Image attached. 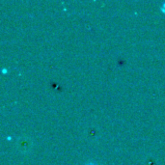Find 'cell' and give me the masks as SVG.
I'll return each mask as SVG.
<instances>
[{
    "mask_svg": "<svg viewBox=\"0 0 165 165\" xmlns=\"http://www.w3.org/2000/svg\"><path fill=\"white\" fill-rule=\"evenodd\" d=\"M26 141H27V139H21L19 141V147L21 149L23 152H25L27 149H30V144L27 143Z\"/></svg>",
    "mask_w": 165,
    "mask_h": 165,
    "instance_id": "6da1fadb",
    "label": "cell"
}]
</instances>
